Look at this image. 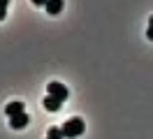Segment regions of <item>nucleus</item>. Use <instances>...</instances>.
<instances>
[{"mask_svg": "<svg viewBox=\"0 0 153 139\" xmlns=\"http://www.w3.org/2000/svg\"><path fill=\"white\" fill-rule=\"evenodd\" d=\"M84 130H86V123L81 118H70V120H65L60 132H63V139H76L79 135H84Z\"/></svg>", "mask_w": 153, "mask_h": 139, "instance_id": "1", "label": "nucleus"}, {"mask_svg": "<svg viewBox=\"0 0 153 139\" xmlns=\"http://www.w3.org/2000/svg\"><path fill=\"white\" fill-rule=\"evenodd\" d=\"M47 91H49V95L58 97L60 102H65L67 97H70V91H67V86H63V83H58V81H51Z\"/></svg>", "mask_w": 153, "mask_h": 139, "instance_id": "2", "label": "nucleus"}, {"mask_svg": "<svg viewBox=\"0 0 153 139\" xmlns=\"http://www.w3.org/2000/svg\"><path fill=\"white\" fill-rule=\"evenodd\" d=\"M28 123H30V116H28V114H19V116H12V118H10L12 130H23Z\"/></svg>", "mask_w": 153, "mask_h": 139, "instance_id": "3", "label": "nucleus"}, {"mask_svg": "<svg viewBox=\"0 0 153 139\" xmlns=\"http://www.w3.org/2000/svg\"><path fill=\"white\" fill-rule=\"evenodd\" d=\"M5 114H7V116H19V114H26V104H23V102H10V104H7V107H5Z\"/></svg>", "mask_w": 153, "mask_h": 139, "instance_id": "4", "label": "nucleus"}, {"mask_svg": "<svg viewBox=\"0 0 153 139\" xmlns=\"http://www.w3.org/2000/svg\"><path fill=\"white\" fill-rule=\"evenodd\" d=\"M42 104H44V109H47V111H58L60 107H63V102L58 100V97H53V95H47Z\"/></svg>", "mask_w": 153, "mask_h": 139, "instance_id": "5", "label": "nucleus"}, {"mask_svg": "<svg viewBox=\"0 0 153 139\" xmlns=\"http://www.w3.org/2000/svg\"><path fill=\"white\" fill-rule=\"evenodd\" d=\"M63 5H65L63 0H49V2H47V12L51 14V16H56V14L63 12Z\"/></svg>", "mask_w": 153, "mask_h": 139, "instance_id": "6", "label": "nucleus"}, {"mask_svg": "<svg viewBox=\"0 0 153 139\" xmlns=\"http://www.w3.org/2000/svg\"><path fill=\"white\" fill-rule=\"evenodd\" d=\"M47 139H63L60 128H49V137H47Z\"/></svg>", "mask_w": 153, "mask_h": 139, "instance_id": "7", "label": "nucleus"}, {"mask_svg": "<svg viewBox=\"0 0 153 139\" xmlns=\"http://www.w3.org/2000/svg\"><path fill=\"white\" fill-rule=\"evenodd\" d=\"M146 37H149V39L153 42V16L149 19V28H146Z\"/></svg>", "mask_w": 153, "mask_h": 139, "instance_id": "8", "label": "nucleus"}, {"mask_svg": "<svg viewBox=\"0 0 153 139\" xmlns=\"http://www.w3.org/2000/svg\"><path fill=\"white\" fill-rule=\"evenodd\" d=\"M49 0H33V5H37V7H47Z\"/></svg>", "mask_w": 153, "mask_h": 139, "instance_id": "9", "label": "nucleus"}, {"mask_svg": "<svg viewBox=\"0 0 153 139\" xmlns=\"http://www.w3.org/2000/svg\"><path fill=\"white\" fill-rule=\"evenodd\" d=\"M7 19V7H0V21H5Z\"/></svg>", "mask_w": 153, "mask_h": 139, "instance_id": "10", "label": "nucleus"}, {"mask_svg": "<svg viewBox=\"0 0 153 139\" xmlns=\"http://www.w3.org/2000/svg\"><path fill=\"white\" fill-rule=\"evenodd\" d=\"M10 5V0H0V7H7Z\"/></svg>", "mask_w": 153, "mask_h": 139, "instance_id": "11", "label": "nucleus"}]
</instances>
